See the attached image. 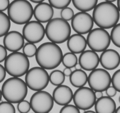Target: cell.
Instances as JSON below:
<instances>
[{
	"instance_id": "cell-1",
	"label": "cell",
	"mask_w": 120,
	"mask_h": 113,
	"mask_svg": "<svg viewBox=\"0 0 120 113\" xmlns=\"http://www.w3.org/2000/svg\"><path fill=\"white\" fill-rule=\"evenodd\" d=\"M63 52L57 44L46 42L40 45L37 49L36 59L40 66L46 70H52L62 62Z\"/></svg>"
},
{
	"instance_id": "cell-2",
	"label": "cell",
	"mask_w": 120,
	"mask_h": 113,
	"mask_svg": "<svg viewBox=\"0 0 120 113\" xmlns=\"http://www.w3.org/2000/svg\"><path fill=\"white\" fill-rule=\"evenodd\" d=\"M120 12L115 4L104 1L98 4L93 9L92 17L94 23L99 27L109 29L118 24Z\"/></svg>"
},
{
	"instance_id": "cell-3",
	"label": "cell",
	"mask_w": 120,
	"mask_h": 113,
	"mask_svg": "<svg viewBox=\"0 0 120 113\" xmlns=\"http://www.w3.org/2000/svg\"><path fill=\"white\" fill-rule=\"evenodd\" d=\"M28 87L26 82L18 77H13L6 80L2 86L1 92L8 101L18 104L26 97Z\"/></svg>"
},
{
	"instance_id": "cell-4",
	"label": "cell",
	"mask_w": 120,
	"mask_h": 113,
	"mask_svg": "<svg viewBox=\"0 0 120 113\" xmlns=\"http://www.w3.org/2000/svg\"><path fill=\"white\" fill-rule=\"evenodd\" d=\"M45 30L48 39L56 44H62L67 41L71 34L70 24L61 18L50 20L47 24Z\"/></svg>"
},
{
	"instance_id": "cell-5",
	"label": "cell",
	"mask_w": 120,
	"mask_h": 113,
	"mask_svg": "<svg viewBox=\"0 0 120 113\" xmlns=\"http://www.w3.org/2000/svg\"><path fill=\"white\" fill-rule=\"evenodd\" d=\"M34 10L33 6L27 0H14L8 9V13L14 23L25 24L31 20Z\"/></svg>"
},
{
	"instance_id": "cell-6",
	"label": "cell",
	"mask_w": 120,
	"mask_h": 113,
	"mask_svg": "<svg viewBox=\"0 0 120 113\" xmlns=\"http://www.w3.org/2000/svg\"><path fill=\"white\" fill-rule=\"evenodd\" d=\"M4 67L7 73L12 77H22L26 74L30 68L28 56L19 52L10 54L4 61Z\"/></svg>"
},
{
	"instance_id": "cell-7",
	"label": "cell",
	"mask_w": 120,
	"mask_h": 113,
	"mask_svg": "<svg viewBox=\"0 0 120 113\" xmlns=\"http://www.w3.org/2000/svg\"><path fill=\"white\" fill-rule=\"evenodd\" d=\"M49 75L46 69L42 67H33L29 70L25 76L28 87L35 91L42 90L49 84Z\"/></svg>"
},
{
	"instance_id": "cell-8",
	"label": "cell",
	"mask_w": 120,
	"mask_h": 113,
	"mask_svg": "<svg viewBox=\"0 0 120 113\" xmlns=\"http://www.w3.org/2000/svg\"><path fill=\"white\" fill-rule=\"evenodd\" d=\"M86 40L89 48L97 52H102L107 49L111 41L109 32L100 27L92 29L88 34Z\"/></svg>"
},
{
	"instance_id": "cell-9",
	"label": "cell",
	"mask_w": 120,
	"mask_h": 113,
	"mask_svg": "<svg viewBox=\"0 0 120 113\" xmlns=\"http://www.w3.org/2000/svg\"><path fill=\"white\" fill-rule=\"evenodd\" d=\"M112 77L106 70L96 68L91 71L88 76L90 87L95 92H104L111 84Z\"/></svg>"
},
{
	"instance_id": "cell-10",
	"label": "cell",
	"mask_w": 120,
	"mask_h": 113,
	"mask_svg": "<svg viewBox=\"0 0 120 113\" xmlns=\"http://www.w3.org/2000/svg\"><path fill=\"white\" fill-rule=\"evenodd\" d=\"M53 97L46 91H36L31 96L30 100L31 109L36 113L49 112L54 105Z\"/></svg>"
},
{
	"instance_id": "cell-11",
	"label": "cell",
	"mask_w": 120,
	"mask_h": 113,
	"mask_svg": "<svg viewBox=\"0 0 120 113\" xmlns=\"http://www.w3.org/2000/svg\"><path fill=\"white\" fill-rule=\"evenodd\" d=\"M73 100L79 109L88 110L94 106L97 101L95 92L90 87L83 86L79 88L74 93Z\"/></svg>"
},
{
	"instance_id": "cell-12",
	"label": "cell",
	"mask_w": 120,
	"mask_h": 113,
	"mask_svg": "<svg viewBox=\"0 0 120 113\" xmlns=\"http://www.w3.org/2000/svg\"><path fill=\"white\" fill-rule=\"evenodd\" d=\"M22 34L28 42L37 44L44 38L45 29L41 23L37 20H32L25 24L23 28Z\"/></svg>"
},
{
	"instance_id": "cell-13",
	"label": "cell",
	"mask_w": 120,
	"mask_h": 113,
	"mask_svg": "<svg viewBox=\"0 0 120 113\" xmlns=\"http://www.w3.org/2000/svg\"><path fill=\"white\" fill-rule=\"evenodd\" d=\"M93 17L87 12H80L74 15L71 20L72 29L78 34H88L93 28Z\"/></svg>"
},
{
	"instance_id": "cell-14",
	"label": "cell",
	"mask_w": 120,
	"mask_h": 113,
	"mask_svg": "<svg viewBox=\"0 0 120 113\" xmlns=\"http://www.w3.org/2000/svg\"><path fill=\"white\" fill-rule=\"evenodd\" d=\"M23 34L16 31L9 32L4 37V46L8 51L11 52H19L23 48L25 41Z\"/></svg>"
},
{
	"instance_id": "cell-15",
	"label": "cell",
	"mask_w": 120,
	"mask_h": 113,
	"mask_svg": "<svg viewBox=\"0 0 120 113\" xmlns=\"http://www.w3.org/2000/svg\"><path fill=\"white\" fill-rule=\"evenodd\" d=\"M100 63L102 66L106 70H114L120 65V54L114 49H107L101 54L100 57Z\"/></svg>"
},
{
	"instance_id": "cell-16",
	"label": "cell",
	"mask_w": 120,
	"mask_h": 113,
	"mask_svg": "<svg viewBox=\"0 0 120 113\" xmlns=\"http://www.w3.org/2000/svg\"><path fill=\"white\" fill-rule=\"evenodd\" d=\"M79 63L83 70L92 71L97 68L100 63V57L97 52L91 50H85L81 53Z\"/></svg>"
},
{
	"instance_id": "cell-17",
	"label": "cell",
	"mask_w": 120,
	"mask_h": 113,
	"mask_svg": "<svg viewBox=\"0 0 120 113\" xmlns=\"http://www.w3.org/2000/svg\"><path fill=\"white\" fill-rule=\"evenodd\" d=\"M73 94L71 88L62 85L57 86L54 89L52 96L55 103L58 105L64 106L69 104L71 101Z\"/></svg>"
},
{
	"instance_id": "cell-18",
	"label": "cell",
	"mask_w": 120,
	"mask_h": 113,
	"mask_svg": "<svg viewBox=\"0 0 120 113\" xmlns=\"http://www.w3.org/2000/svg\"><path fill=\"white\" fill-rule=\"evenodd\" d=\"M54 15L53 7L45 2L38 4L34 8V15L37 21L46 23L52 20Z\"/></svg>"
},
{
	"instance_id": "cell-19",
	"label": "cell",
	"mask_w": 120,
	"mask_h": 113,
	"mask_svg": "<svg viewBox=\"0 0 120 113\" xmlns=\"http://www.w3.org/2000/svg\"><path fill=\"white\" fill-rule=\"evenodd\" d=\"M87 40L82 34H75L70 36L67 40V46L71 52L75 54H81L87 47Z\"/></svg>"
},
{
	"instance_id": "cell-20",
	"label": "cell",
	"mask_w": 120,
	"mask_h": 113,
	"mask_svg": "<svg viewBox=\"0 0 120 113\" xmlns=\"http://www.w3.org/2000/svg\"><path fill=\"white\" fill-rule=\"evenodd\" d=\"M94 108L96 113H115L116 104L115 101L111 97L108 96H103L97 100Z\"/></svg>"
},
{
	"instance_id": "cell-21",
	"label": "cell",
	"mask_w": 120,
	"mask_h": 113,
	"mask_svg": "<svg viewBox=\"0 0 120 113\" xmlns=\"http://www.w3.org/2000/svg\"><path fill=\"white\" fill-rule=\"evenodd\" d=\"M88 79L87 73L82 69H75L72 71L69 76V81L71 85L78 88L85 86L88 82Z\"/></svg>"
},
{
	"instance_id": "cell-22",
	"label": "cell",
	"mask_w": 120,
	"mask_h": 113,
	"mask_svg": "<svg viewBox=\"0 0 120 113\" xmlns=\"http://www.w3.org/2000/svg\"><path fill=\"white\" fill-rule=\"evenodd\" d=\"M98 1V0H72L73 5L77 10L85 12L93 10Z\"/></svg>"
},
{
	"instance_id": "cell-23",
	"label": "cell",
	"mask_w": 120,
	"mask_h": 113,
	"mask_svg": "<svg viewBox=\"0 0 120 113\" xmlns=\"http://www.w3.org/2000/svg\"><path fill=\"white\" fill-rule=\"evenodd\" d=\"M11 20L8 15L3 11L0 12V37L4 36L11 28Z\"/></svg>"
},
{
	"instance_id": "cell-24",
	"label": "cell",
	"mask_w": 120,
	"mask_h": 113,
	"mask_svg": "<svg viewBox=\"0 0 120 113\" xmlns=\"http://www.w3.org/2000/svg\"><path fill=\"white\" fill-rule=\"evenodd\" d=\"M65 76L63 72L60 70L52 71L49 75L50 82L55 86L62 85L65 80Z\"/></svg>"
},
{
	"instance_id": "cell-25",
	"label": "cell",
	"mask_w": 120,
	"mask_h": 113,
	"mask_svg": "<svg viewBox=\"0 0 120 113\" xmlns=\"http://www.w3.org/2000/svg\"><path fill=\"white\" fill-rule=\"evenodd\" d=\"M78 58L75 54L71 52H67L63 55L62 63L66 68H71L75 67L78 63Z\"/></svg>"
},
{
	"instance_id": "cell-26",
	"label": "cell",
	"mask_w": 120,
	"mask_h": 113,
	"mask_svg": "<svg viewBox=\"0 0 120 113\" xmlns=\"http://www.w3.org/2000/svg\"><path fill=\"white\" fill-rule=\"evenodd\" d=\"M110 36L112 43L120 48V23L116 24L112 28Z\"/></svg>"
},
{
	"instance_id": "cell-27",
	"label": "cell",
	"mask_w": 120,
	"mask_h": 113,
	"mask_svg": "<svg viewBox=\"0 0 120 113\" xmlns=\"http://www.w3.org/2000/svg\"><path fill=\"white\" fill-rule=\"evenodd\" d=\"M38 48L35 44L27 42L23 48V53L28 57L31 58L35 56Z\"/></svg>"
},
{
	"instance_id": "cell-28",
	"label": "cell",
	"mask_w": 120,
	"mask_h": 113,
	"mask_svg": "<svg viewBox=\"0 0 120 113\" xmlns=\"http://www.w3.org/2000/svg\"><path fill=\"white\" fill-rule=\"evenodd\" d=\"M72 0H48L49 3L54 8L62 9L68 7Z\"/></svg>"
},
{
	"instance_id": "cell-29",
	"label": "cell",
	"mask_w": 120,
	"mask_h": 113,
	"mask_svg": "<svg viewBox=\"0 0 120 113\" xmlns=\"http://www.w3.org/2000/svg\"><path fill=\"white\" fill-rule=\"evenodd\" d=\"M0 113H15L16 109L12 103L8 101L1 102L0 103Z\"/></svg>"
},
{
	"instance_id": "cell-30",
	"label": "cell",
	"mask_w": 120,
	"mask_h": 113,
	"mask_svg": "<svg viewBox=\"0 0 120 113\" xmlns=\"http://www.w3.org/2000/svg\"><path fill=\"white\" fill-rule=\"evenodd\" d=\"M74 15V11L69 7L64 8L61 11V17L66 21L71 20Z\"/></svg>"
},
{
	"instance_id": "cell-31",
	"label": "cell",
	"mask_w": 120,
	"mask_h": 113,
	"mask_svg": "<svg viewBox=\"0 0 120 113\" xmlns=\"http://www.w3.org/2000/svg\"><path fill=\"white\" fill-rule=\"evenodd\" d=\"M111 83L117 92L120 93V69L114 73L112 77Z\"/></svg>"
},
{
	"instance_id": "cell-32",
	"label": "cell",
	"mask_w": 120,
	"mask_h": 113,
	"mask_svg": "<svg viewBox=\"0 0 120 113\" xmlns=\"http://www.w3.org/2000/svg\"><path fill=\"white\" fill-rule=\"evenodd\" d=\"M17 108L18 111L21 113H28L31 109L30 102L24 100L18 103Z\"/></svg>"
},
{
	"instance_id": "cell-33",
	"label": "cell",
	"mask_w": 120,
	"mask_h": 113,
	"mask_svg": "<svg viewBox=\"0 0 120 113\" xmlns=\"http://www.w3.org/2000/svg\"><path fill=\"white\" fill-rule=\"evenodd\" d=\"M60 113H80V109L75 105H64L60 110Z\"/></svg>"
},
{
	"instance_id": "cell-34",
	"label": "cell",
	"mask_w": 120,
	"mask_h": 113,
	"mask_svg": "<svg viewBox=\"0 0 120 113\" xmlns=\"http://www.w3.org/2000/svg\"><path fill=\"white\" fill-rule=\"evenodd\" d=\"M7 49L4 46L0 45V63L4 61L8 56Z\"/></svg>"
},
{
	"instance_id": "cell-35",
	"label": "cell",
	"mask_w": 120,
	"mask_h": 113,
	"mask_svg": "<svg viewBox=\"0 0 120 113\" xmlns=\"http://www.w3.org/2000/svg\"><path fill=\"white\" fill-rule=\"evenodd\" d=\"M10 3V0H0V10L5 11L8 9Z\"/></svg>"
},
{
	"instance_id": "cell-36",
	"label": "cell",
	"mask_w": 120,
	"mask_h": 113,
	"mask_svg": "<svg viewBox=\"0 0 120 113\" xmlns=\"http://www.w3.org/2000/svg\"><path fill=\"white\" fill-rule=\"evenodd\" d=\"M105 91L107 95L111 97L116 96L117 92L116 89L113 86H109Z\"/></svg>"
},
{
	"instance_id": "cell-37",
	"label": "cell",
	"mask_w": 120,
	"mask_h": 113,
	"mask_svg": "<svg viewBox=\"0 0 120 113\" xmlns=\"http://www.w3.org/2000/svg\"><path fill=\"white\" fill-rule=\"evenodd\" d=\"M7 72L5 67L2 64H0V82L2 83L5 79Z\"/></svg>"
},
{
	"instance_id": "cell-38",
	"label": "cell",
	"mask_w": 120,
	"mask_h": 113,
	"mask_svg": "<svg viewBox=\"0 0 120 113\" xmlns=\"http://www.w3.org/2000/svg\"><path fill=\"white\" fill-rule=\"evenodd\" d=\"M63 73L65 75V76L67 77L70 76L71 74L72 73V71L71 68H66L64 69L63 71Z\"/></svg>"
},
{
	"instance_id": "cell-39",
	"label": "cell",
	"mask_w": 120,
	"mask_h": 113,
	"mask_svg": "<svg viewBox=\"0 0 120 113\" xmlns=\"http://www.w3.org/2000/svg\"><path fill=\"white\" fill-rule=\"evenodd\" d=\"M95 92V97L97 99L101 98L103 96V93L102 92Z\"/></svg>"
},
{
	"instance_id": "cell-40",
	"label": "cell",
	"mask_w": 120,
	"mask_h": 113,
	"mask_svg": "<svg viewBox=\"0 0 120 113\" xmlns=\"http://www.w3.org/2000/svg\"><path fill=\"white\" fill-rule=\"evenodd\" d=\"M31 2L35 3L38 4L43 2L45 0H29Z\"/></svg>"
},
{
	"instance_id": "cell-41",
	"label": "cell",
	"mask_w": 120,
	"mask_h": 113,
	"mask_svg": "<svg viewBox=\"0 0 120 113\" xmlns=\"http://www.w3.org/2000/svg\"><path fill=\"white\" fill-rule=\"evenodd\" d=\"M75 68L76 70H80L82 69L81 66L80 65L79 63H78L75 66Z\"/></svg>"
},
{
	"instance_id": "cell-42",
	"label": "cell",
	"mask_w": 120,
	"mask_h": 113,
	"mask_svg": "<svg viewBox=\"0 0 120 113\" xmlns=\"http://www.w3.org/2000/svg\"><path fill=\"white\" fill-rule=\"evenodd\" d=\"M84 113H96L94 111H92V110H86L84 112Z\"/></svg>"
},
{
	"instance_id": "cell-43",
	"label": "cell",
	"mask_w": 120,
	"mask_h": 113,
	"mask_svg": "<svg viewBox=\"0 0 120 113\" xmlns=\"http://www.w3.org/2000/svg\"><path fill=\"white\" fill-rule=\"evenodd\" d=\"M117 7L120 12V0H117Z\"/></svg>"
},
{
	"instance_id": "cell-44",
	"label": "cell",
	"mask_w": 120,
	"mask_h": 113,
	"mask_svg": "<svg viewBox=\"0 0 120 113\" xmlns=\"http://www.w3.org/2000/svg\"><path fill=\"white\" fill-rule=\"evenodd\" d=\"M115 113H120V106L116 108Z\"/></svg>"
},
{
	"instance_id": "cell-45",
	"label": "cell",
	"mask_w": 120,
	"mask_h": 113,
	"mask_svg": "<svg viewBox=\"0 0 120 113\" xmlns=\"http://www.w3.org/2000/svg\"><path fill=\"white\" fill-rule=\"evenodd\" d=\"M105 1H107V2H111V3H113V2H115L117 0H105Z\"/></svg>"
},
{
	"instance_id": "cell-46",
	"label": "cell",
	"mask_w": 120,
	"mask_h": 113,
	"mask_svg": "<svg viewBox=\"0 0 120 113\" xmlns=\"http://www.w3.org/2000/svg\"><path fill=\"white\" fill-rule=\"evenodd\" d=\"M119 103H120V96H119Z\"/></svg>"
}]
</instances>
